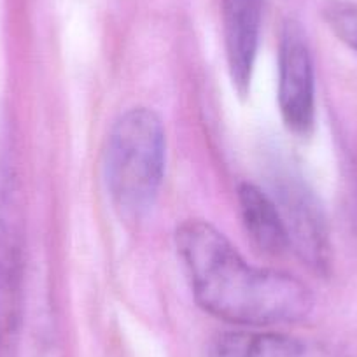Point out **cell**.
<instances>
[{"mask_svg": "<svg viewBox=\"0 0 357 357\" xmlns=\"http://www.w3.org/2000/svg\"><path fill=\"white\" fill-rule=\"evenodd\" d=\"M175 249L198 307L245 328L289 324L310 314L314 296L289 273L249 264L211 222L184 221Z\"/></svg>", "mask_w": 357, "mask_h": 357, "instance_id": "1", "label": "cell"}, {"mask_svg": "<svg viewBox=\"0 0 357 357\" xmlns=\"http://www.w3.org/2000/svg\"><path fill=\"white\" fill-rule=\"evenodd\" d=\"M167 163V137L160 116L149 107L123 112L107 135L104 177L119 214L139 219L154 207Z\"/></svg>", "mask_w": 357, "mask_h": 357, "instance_id": "2", "label": "cell"}, {"mask_svg": "<svg viewBox=\"0 0 357 357\" xmlns=\"http://www.w3.org/2000/svg\"><path fill=\"white\" fill-rule=\"evenodd\" d=\"M273 202L286 225L289 247L315 272H328L331 242L324 211L310 188L294 172L273 175Z\"/></svg>", "mask_w": 357, "mask_h": 357, "instance_id": "3", "label": "cell"}, {"mask_svg": "<svg viewBox=\"0 0 357 357\" xmlns=\"http://www.w3.org/2000/svg\"><path fill=\"white\" fill-rule=\"evenodd\" d=\"M279 109L286 128L308 137L315 125V74L303 29L287 22L279 44Z\"/></svg>", "mask_w": 357, "mask_h": 357, "instance_id": "4", "label": "cell"}, {"mask_svg": "<svg viewBox=\"0 0 357 357\" xmlns=\"http://www.w3.org/2000/svg\"><path fill=\"white\" fill-rule=\"evenodd\" d=\"M222 37L233 88L245 97L259 46L263 0H221Z\"/></svg>", "mask_w": 357, "mask_h": 357, "instance_id": "5", "label": "cell"}, {"mask_svg": "<svg viewBox=\"0 0 357 357\" xmlns=\"http://www.w3.org/2000/svg\"><path fill=\"white\" fill-rule=\"evenodd\" d=\"M22 335V257L15 231L0 214V357H18Z\"/></svg>", "mask_w": 357, "mask_h": 357, "instance_id": "6", "label": "cell"}, {"mask_svg": "<svg viewBox=\"0 0 357 357\" xmlns=\"http://www.w3.org/2000/svg\"><path fill=\"white\" fill-rule=\"evenodd\" d=\"M238 208L243 229L256 249L268 256L289 250V236L272 195L250 183L240 184Z\"/></svg>", "mask_w": 357, "mask_h": 357, "instance_id": "7", "label": "cell"}, {"mask_svg": "<svg viewBox=\"0 0 357 357\" xmlns=\"http://www.w3.org/2000/svg\"><path fill=\"white\" fill-rule=\"evenodd\" d=\"M207 357H305L296 338L273 331L235 329L222 331L211 340Z\"/></svg>", "mask_w": 357, "mask_h": 357, "instance_id": "8", "label": "cell"}, {"mask_svg": "<svg viewBox=\"0 0 357 357\" xmlns=\"http://www.w3.org/2000/svg\"><path fill=\"white\" fill-rule=\"evenodd\" d=\"M322 15L331 32L357 51V0H333L326 4Z\"/></svg>", "mask_w": 357, "mask_h": 357, "instance_id": "9", "label": "cell"}]
</instances>
